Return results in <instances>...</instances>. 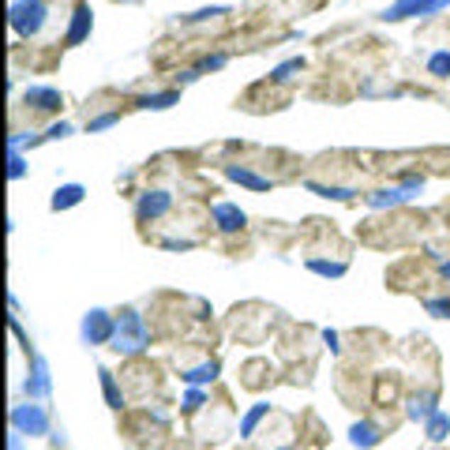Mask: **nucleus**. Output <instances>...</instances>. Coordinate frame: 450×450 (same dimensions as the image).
I'll return each instance as SVG.
<instances>
[{"mask_svg": "<svg viewBox=\"0 0 450 450\" xmlns=\"http://www.w3.org/2000/svg\"><path fill=\"white\" fill-rule=\"evenodd\" d=\"M150 346V334H147V323H143V315L136 308H124L116 312V334H113V349L116 353H128L136 356Z\"/></svg>", "mask_w": 450, "mask_h": 450, "instance_id": "nucleus-1", "label": "nucleus"}, {"mask_svg": "<svg viewBox=\"0 0 450 450\" xmlns=\"http://www.w3.org/2000/svg\"><path fill=\"white\" fill-rule=\"evenodd\" d=\"M45 16H49L45 0H16L11 4V31L19 38H34V34H42Z\"/></svg>", "mask_w": 450, "mask_h": 450, "instance_id": "nucleus-2", "label": "nucleus"}, {"mask_svg": "<svg viewBox=\"0 0 450 450\" xmlns=\"http://www.w3.org/2000/svg\"><path fill=\"white\" fill-rule=\"evenodd\" d=\"M443 8H450V0H394L390 8H383V11H379V19H387V23L428 19V16H439Z\"/></svg>", "mask_w": 450, "mask_h": 450, "instance_id": "nucleus-3", "label": "nucleus"}, {"mask_svg": "<svg viewBox=\"0 0 450 450\" xmlns=\"http://www.w3.org/2000/svg\"><path fill=\"white\" fill-rule=\"evenodd\" d=\"M116 334V315L109 312H87V319H83V341L87 346H109Z\"/></svg>", "mask_w": 450, "mask_h": 450, "instance_id": "nucleus-4", "label": "nucleus"}, {"mask_svg": "<svg viewBox=\"0 0 450 450\" xmlns=\"http://www.w3.org/2000/svg\"><path fill=\"white\" fill-rule=\"evenodd\" d=\"M11 420H16V428H23L26 435H45L49 432V413L42 405H16Z\"/></svg>", "mask_w": 450, "mask_h": 450, "instance_id": "nucleus-5", "label": "nucleus"}, {"mask_svg": "<svg viewBox=\"0 0 450 450\" xmlns=\"http://www.w3.org/2000/svg\"><path fill=\"white\" fill-rule=\"evenodd\" d=\"M169 207H173V195L169 192H143L136 203V214H139V221H158L162 214H169Z\"/></svg>", "mask_w": 450, "mask_h": 450, "instance_id": "nucleus-6", "label": "nucleus"}, {"mask_svg": "<svg viewBox=\"0 0 450 450\" xmlns=\"http://www.w3.org/2000/svg\"><path fill=\"white\" fill-rule=\"evenodd\" d=\"M210 218L218 221L221 233H241L248 225V214L236 203H214V207H210Z\"/></svg>", "mask_w": 450, "mask_h": 450, "instance_id": "nucleus-7", "label": "nucleus"}, {"mask_svg": "<svg viewBox=\"0 0 450 450\" xmlns=\"http://www.w3.org/2000/svg\"><path fill=\"white\" fill-rule=\"evenodd\" d=\"M225 177L236 180V184H244V188H251V192H267V188H274V180H270V177H259L256 169H248V165H225Z\"/></svg>", "mask_w": 450, "mask_h": 450, "instance_id": "nucleus-8", "label": "nucleus"}, {"mask_svg": "<svg viewBox=\"0 0 450 450\" xmlns=\"http://www.w3.org/2000/svg\"><path fill=\"white\" fill-rule=\"evenodd\" d=\"M60 90H53V87H31L26 90V105L38 113H53V109H60Z\"/></svg>", "mask_w": 450, "mask_h": 450, "instance_id": "nucleus-9", "label": "nucleus"}, {"mask_svg": "<svg viewBox=\"0 0 450 450\" xmlns=\"http://www.w3.org/2000/svg\"><path fill=\"white\" fill-rule=\"evenodd\" d=\"M180 379L188 383V387H207V383H214L218 379V361L214 356H207L203 364H195V368H184Z\"/></svg>", "mask_w": 450, "mask_h": 450, "instance_id": "nucleus-10", "label": "nucleus"}, {"mask_svg": "<svg viewBox=\"0 0 450 450\" xmlns=\"http://www.w3.org/2000/svg\"><path fill=\"white\" fill-rule=\"evenodd\" d=\"M90 26H94V19H90V8H75L72 11V26H68V34H64V45H79L90 34Z\"/></svg>", "mask_w": 450, "mask_h": 450, "instance_id": "nucleus-11", "label": "nucleus"}, {"mask_svg": "<svg viewBox=\"0 0 450 450\" xmlns=\"http://www.w3.org/2000/svg\"><path fill=\"white\" fill-rule=\"evenodd\" d=\"M87 188L83 184H64V188H57V195H53V210H68L75 203H83Z\"/></svg>", "mask_w": 450, "mask_h": 450, "instance_id": "nucleus-12", "label": "nucleus"}, {"mask_svg": "<svg viewBox=\"0 0 450 450\" xmlns=\"http://www.w3.org/2000/svg\"><path fill=\"white\" fill-rule=\"evenodd\" d=\"M101 390H105V402H109V409H124V390L121 383H116V375L109 372V368H101Z\"/></svg>", "mask_w": 450, "mask_h": 450, "instance_id": "nucleus-13", "label": "nucleus"}, {"mask_svg": "<svg viewBox=\"0 0 450 450\" xmlns=\"http://www.w3.org/2000/svg\"><path fill=\"white\" fill-rule=\"evenodd\" d=\"M349 439H353V446H375V443L383 439V432H379L375 424H368V420H361V424H353Z\"/></svg>", "mask_w": 450, "mask_h": 450, "instance_id": "nucleus-14", "label": "nucleus"}, {"mask_svg": "<svg viewBox=\"0 0 450 450\" xmlns=\"http://www.w3.org/2000/svg\"><path fill=\"white\" fill-rule=\"evenodd\" d=\"M270 413V405L267 402H259V405H251L248 413H244V420H241V435L244 439H251V435H256V428H259V420Z\"/></svg>", "mask_w": 450, "mask_h": 450, "instance_id": "nucleus-15", "label": "nucleus"}, {"mask_svg": "<svg viewBox=\"0 0 450 450\" xmlns=\"http://www.w3.org/2000/svg\"><path fill=\"white\" fill-rule=\"evenodd\" d=\"M308 270H315V274H323V278H341L349 270V263L346 259H338V263H326V259H308Z\"/></svg>", "mask_w": 450, "mask_h": 450, "instance_id": "nucleus-16", "label": "nucleus"}, {"mask_svg": "<svg viewBox=\"0 0 450 450\" xmlns=\"http://www.w3.org/2000/svg\"><path fill=\"white\" fill-rule=\"evenodd\" d=\"M308 192H319L323 199H353V195H356V188H341V184H315V180H308Z\"/></svg>", "mask_w": 450, "mask_h": 450, "instance_id": "nucleus-17", "label": "nucleus"}, {"mask_svg": "<svg viewBox=\"0 0 450 450\" xmlns=\"http://www.w3.org/2000/svg\"><path fill=\"white\" fill-rule=\"evenodd\" d=\"M180 94L177 90H162V94H147V98H139V109H169V105H177Z\"/></svg>", "mask_w": 450, "mask_h": 450, "instance_id": "nucleus-18", "label": "nucleus"}, {"mask_svg": "<svg viewBox=\"0 0 450 450\" xmlns=\"http://www.w3.org/2000/svg\"><path fill=\"white\" fill-rule=\"evenodd\" d=\"M424 424H428V439L432 443H439L443 439V435H446V428H450V417L446 413H439V409H435V413L424 420Z\"/></svg>", "mask_w": 450, "mask_h": 450, "instance_id": "nucleus-19", "label": "nucleus"}, {"mask_svg": "<svg viewBox=\"0 0 450 450\" xmlns=\"http://www.w3.org/2000/svg\"><path fill=\"white\" fill-rule=\"evenodd\" d=\"M428 72L435 79H446L450 75V53L446 49H439V53H432V57H428Z\"/></svg>", "mask_w": 450, "mask_h": 450, "instance_id": "nucleus-20", "label": "nucleus"}, {"mask_svg": "<svg viewBox=\"0 0 450 450\" xmlns=\"http://www.w3.org/2000/svg\"><path fill=\"white\" fill-rule=\"evenodd\" d=\"M300 68H304L300 57H297V60H285V64H278V68L270 72V79H274V83H285V79L293 75V72H300Z\"/></svg>", "mask_w": 450, "mask_h": 450, "instance_id": "nucleus-21", "label": "nucleus"}, {"mask_svg": "<svg viewBox=\"0 0 450 450\" xmlns=\"http://www.w3.org/2000/svg\"><path fill=\"white\" fill-rule=\"evenodd\" d=\"M203 405H207V390L203 387H192L188 398H184V413H195V409H203Z\"/></svg>", "mask_w": 450, "mask_h": 450, "instance_id": "nucleus-22", "label": "nucleus"}, {"mask_svg": "<svg viewBox=\"0 0 450 450\" xmlns=\"http://www.w3.org/2000/svg\"><path fill=\"white\" fill-rule=\"evenodd\" d=\"M229 8H203V11H192V16H184L188 23H207V19H214V16H225Z\"/></svg>", "mask_w": 450, "mask_h": 450, "instance_id": "nucleus-23", "label": "nucleus"}, {"mask_svg": "<svg viewBox=\"0 0 450 450\" xmlns=\"http://www.w3.org/2000/svg\"><path fill=\"white\" fill-rule=\"evenodd\" d=\"M116 121H121V113H105V116H94L87 128H90V131H105V128H113Z\"/></svg>", "mask_w": 450, "mask_h": 450, "instance_id": "nucleus-24", "label": "nucleus"}, {"mask_svg": "<svg viewBox=\"0 0 450 450\" xmlns=\"http://www.w3.org/2000/svg\"><path fill=\"white\" fill-rule=\"evenodd\" d=\"M424 308L432 315H439V319H446V315H450V300H424Z\"/></svg>", "mask_w": 450, "mask_h": 450, "instance_id": "nucleus-25", "label": "nucleus"}, {"mask_svg": "<svg viewBox=\"0 0 450 450\" xmlns=\"http://www.w3.org/2000/svg\"><path fill=\"white\" fill-rule=\"evenodd\" d=\"M64 136H72V124H64V121L53 124V128L45 131V139H64Z\"/></svg>", "mask_w": 450, "mask_h": 450, "instance_id": "nucleus-26", "label": "nucleus"}, {"mask_svg": "<svg viewBox=\"0 0 450 450\" xmlns=\"http://www.w3.org/2000/svg\"><path fill=\"white\" fill-rule=\"evenodd\" d=\"M11 177H23V158H19V150H11Z\"/></svg>", "mask_w": 450, "mask_h": 450, "instance_id": "nucleus-27", "label": "nucleus"}, {"mask_svg": "<svg viewBox=\"0 0 450 450\" xmlns=\"http://www.w3.org/2000/svg\"><path fill=\"white\" fill-rule=\"evenodd\" d=\"M443 278H450V263H443Z\"/></svg>", "mask_w": 450, "mask_h": 450, "instance_id": "nucleus-28", "label": "nucleus"}, {"mask_svg": "<svg viewBox=\"0 0 450 450\" xmlns=\"http://www.w3.org/2000/svg\"><path fill=\"white\" fill-rule=\"evenodd\" d=\"M278 450H285V446H278Z\"/></svg>", "mask_w": 450, "mask_h": 450, "instance_id": "nucleus-29", "label": "nucleus"}]
</instances>
